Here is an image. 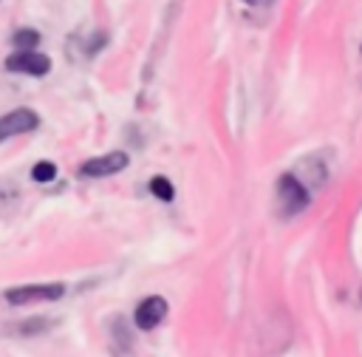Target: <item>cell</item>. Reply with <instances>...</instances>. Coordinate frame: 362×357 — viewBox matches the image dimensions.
<instances>
[{
	"instance_id": "obj_3",
	"label": "cell",
	"mask_w": 362,
	"mask_h": 357,
	"mask_svg": "<svg viewBox=\"0 0 362 357\" xmlns=\"http://www.w3.org/2000/svg\"><path fill=\"white\" fill-rule=\"evenodd\" d=\"M127 164H130L127 153L113 150V153H105V156H93V159H88V162L79 167V173H82V176H88V178H102V176H113V173L124 170Z\"/></svg>"
},
{
	"instance_id": "obj_5",
	"label": "cell",
	"mask_w": 362,
	"mask_h": 357,
	"mask_svg": "<svg viewBox=\"0 0 362 357\" xmlns=\"http://www.w3.org/2000/svg\"><path fill=\"white\" fill-rule=\"evenodd\" d=\"M40 125L37 113L28 110V108H17L6 116H0V142H6L8 136H17V133H25V130H34Z\"/></svg>"
},
{
	"instance_id": "obj_9",
	"label": "cell",
	"mask_w": 362,
	"mask_h": 357,
	"mask_svg": "<svg viewBox=\"0 0 362 357\" xmlns=\"http://www.w3.org/2000/svg\"><path fill=\"white\" fill-rule=\"evenodd\" d=\"M37 42H40V34H37L34 28H20V31L14 34V45H17L20 51H34Z\"/></svg>"
},
{
	"instance_id": "obj_7",
	"label": "cell",
	"mask_w": 362,
	"mask_h": 357,
	"mask_svg": "<svg viewBox=\"0 0 362 357\" xmlns=\"http://www.w3.org/2000/svg\"><path fill=\"white\" fill-rule=\"evenodd\" d=\"M48 329H51V320H25V323L14 326L11 332L14 334H23V337H37V334H42Z\"/></svg>"
},
{
	"instance_id": "obj_4",
	"label": "cell",
	"mask_w": 362,
	"mask_h": 357,
	"mask_svg": "<svg viewBox=\"0 0 362 357\" xmlns=\"http://www.w3.org/2000/svg\"><path fill=\"white\" fill-rule=\"evenodd\" d=\"M6 68L17 71V74H28V76H42L51 71V60L40 51H17V54L6 57Z\"/></svg>"
},
{
	"instance_id": "obj_8",
	"label": "cell",
	"mask_w": 362,
	"mask_h": 357,
	"mask_svg": "<svg viewBox=\"0 0 362 357\" xmlns=\"http://www.w3.org/2000/svg\"><path fill=\"white\" fill-rule=\"evenodd\" d=\"M150 193H153L156 198H161V201H173V196H175L170 178H164V176H156V178L150 181Z\"/></svg>"
},
{
	"instance_id": "obj_11",
	"label": "cell",
	"mask_w": 362,
	"mask_h": 357,
	"mask_svg": "<svg viewBox=\"0 0 362 357\" xmlns=\"http://www.w3.org/2000/svg\"><path fill=\"white\" fill-rule=\"evenodd\" d=\"M243 3H249V6H269L272 0H243Z\"/></svg>"
},
{
	"instance_id": "obj_1",
	"label": "cell",
	"mask_w": 362,
	"mask_h": 357,
	"mask_svg": "<svg viewBox=\"0 0 362 357\" xmlns=\"http://www.w3.org/2000/svg\"><path fill=\"white\" fill-rule=\"evenodd\" d=\"M65 295L62 283H28V286H14L6 292V300L14 306L37 303V300H59Z\"/></svg>"
},
{
	"instance_id": "obj_2",
	"label": "cell",
	"mask_w": 362,
	"mask_h": 357,
	"mask_svg": "<svg viewBox=\"0 0 362 357\" xmlns=\"http://www.w3.org/2000/svg\"><path fill=\"white\" fill-rule=\"evenodd\" d=\"M277 196H280V210L283 215H294L300 210H305L308 204V190L300 184V178L294 176H280L277 181Z\"/></svg>"
},
{
	"instance_id": "obj_10",
	"label": "cell",
	"mask_w": 362,
	"mask_h": 357,
	"mask_svg": "<svg viewBox=\"0 0 362 357\" xmlns=\"http://www.w3.org/2000/svg\"><path fill=\"white\" fill-rule=\"evenodd\" d=\"M31 178L34 181H51V178H57V164L54 162H37L34 167H31Z\"/></svg>"
},
{
	"instance_id": "obj_6",
	"label": "cell",
	"mask_w": 362,
	"mask_h": 357,
	"mask_svg": "<svg viewBox=\"0 0 362 357\" xmlns=\"http://www.w3.org/2000/svg\"><path fill=\"white\" fill-rule=\"evenodd\" d=\"M164 314H167V300L153 295V298H147V300H141L136 306V326L141 332H150L164 320Z\"/></svg>"
}]
</instances>
